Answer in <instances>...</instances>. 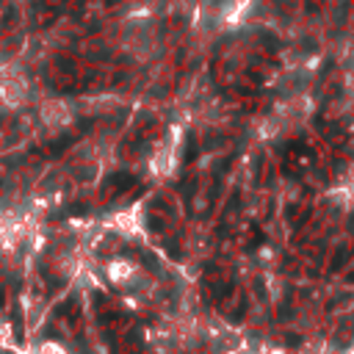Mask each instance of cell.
Listing matches in <instances>:
<instances>
[{"instance_id": "3957f363", "label": "cell", "mask_w": 354, "mask_h": 354, "mask_svg": "<svg viewBox=\"0 0 354 354\" xmlns=\"http://www.w3.org/2000/svg\"><path fill=\"white\" fill-rule=\"evenodd\" d=\"M249 3H252V0H227V6L221 8V19H224L227 25L241 22L243 14H246V8H249Z\"/></svg>"}, {"instance_id": "277c9868", "label": "cell", "mask_w": 354, "mask_h": 354, "mask_svg": "<svg viewBox=\"0 0 354 354\" xmlns=\"http://www.w3.org/2000/svg\"><path fill=\"white\" fill-rule=\"evenodd\" d=\"M152 171L155 174H169L171 171V166H174V158H171V149L169 147H163V149H158V155L152 158Z\"/></svg>"}, {"instance_id": "7a4b0ae2", "label": "cell", "mask_w": 354, "mask_h": 354, "mask_svg": "<svg viewBox=\"0 0 354 354\" xmlns=\"http://www.w3.org/2000/svg\"><path fill=\"white\" fill-rule=\"evenodd\" d=\"M39 116H41V122H44L47 127L58 130V127L69 124V119H72V111H69V105H66L64 100H50V102H44V105H41Z\"/></svg>"}, {"instance_id": "6da1fadb", "label": "cell", "mask_w": 354, "mask_h": 354, "mask_svg": "<svg viewBox=\"0 0 354 354\" xmlns=\"http://www.w3.org/2000/svg\"><path fill=\"white\" fill-rule=\"evenodd\" d=\"M0 100L8 108H19L28 100V80L19 72H6L0 77Z\"/></svg>"}]
</instances>
